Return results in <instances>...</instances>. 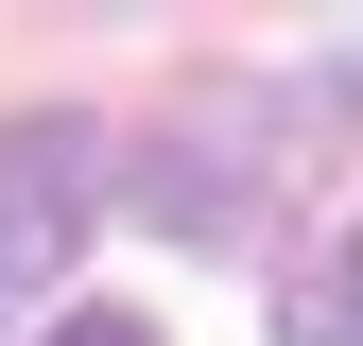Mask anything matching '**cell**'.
Wrapping results in <instances>:
<instances>
[{
    "mask_svg": "<svg viewBox=\"0 0 363 346\" xmlns=\"http://www.w3.org/2000/svg\"><path fill=\"white\" fill-rule=\"evenodd\" d=\"M86 173H104V139H86L69 104H18V121H0V312H35V294L69 277Z\"/></svg>",
    "mask_w": 363,
    "mask_h": 346,
    "instance_id": "6da1fadb",
    "label": "cell"
},
{
    "mask_svg": "<svg viewBox=\"0 0 363 346\" xmlns=\"http://www.w3.org/2000/svg\"><path fill=\"white\" fill-rule=\"evenodd\" d=\"M52 346H156V329H139V312H69Z\"/></svg>",
    "mask_w": 363,
    "mask_h": 346,
    "instance_id": "7a4b0ae2",
    "label": "cell"
}]
</instances>
